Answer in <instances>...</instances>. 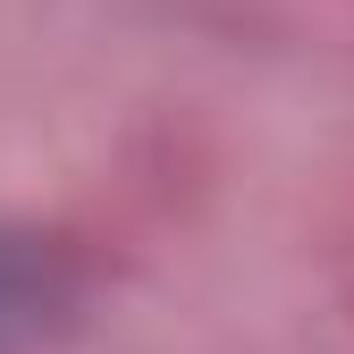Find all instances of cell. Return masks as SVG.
<instances>
[{
    "instance_id": "cell-1",
    "label": "cell",
    "mask_w": 354,
    "mask_h": 354,
    "mask_svg": "<svg viewBox=\"0 0 354 354\" xmlns=\"http://www.w3.org/2000/svg\"><path fill=\"white\" fill-rule=\"evenodd\" d=\"M59 313H68V261L42 236L0 228V354L42 346V329H51Z\"/></svg>"
}]
</instances>
